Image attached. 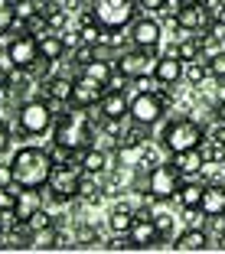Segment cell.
<instances>
[{
    "mask_svg": "<svg viewBox=\"0 0 225 254\" xmlns=\"http://www.w3.org/2000/svg\"><path fill=\"white\" fill-rule=\"evenodd\" d=\"M153 225H157L160 235L166 238V235H170V228H173V215H170V212H153Z\"/></svg>",
    "mask_w": 225,
    "mask_h": 254,
    "instance_id": "cell-38",
    "label": "cell"
},
{
    "mask_svg": "<svg viewBox=\"0 0 225 254\" xmlns=\"http://www.w3.org/2000/svg\"><path fill=\"white\" fill-rule=\"evenodd\" d=\"M91 147H98L101 153H121V137L111 134V130H105V127H95V137H91Z\"/></svg>",
    "mask_w": 225,
    "mask_h": 254,
    "instance_id": "cell-27",
    "label": "cell"
},
{
    "mask_svg": "<svg viewBox=\"0 0 225 254\" xmlns=\"http://www.w3.org/2000/svg\"><path fill=\"white\" fill-rule=\"evenodd\" d=\"M203 215H225V183H206Z\"/></svg>",
    "mask_w": 225,
    "mask_h": 254,
    "instance_id": "cell-20",
    "label": "cell"
},
{
    "mask_svg": "<svg viewBox=\"0 0 225 254\" xmlns=\"http://www.w3.org/2000/svg\"><path fill=\"white\" fill-rule=\"evenodd\" d=\"M206 137H209V140H216V143H222V147H225V118H222V124L209 127V130H206Z\"/></svg>",
    "mask_w": 225,
    "mask_h": 254,
    "instance_id": "cell-41",
    "label": "cell"
},
{
    "mask_svg": "<svg viewBox=\"0 0 225 254\" xmlns=\"http://www.w3.org/2000/svg\"><path fill=\"white\" fill-rule=\"evenodd\" d=\"M16 205V186H0V209H13Z\"/></svg>",
    "mask_w": 225,
    "mask_h": 254,
    "instance_id": "cell-39",
    "label": "cell"
},
{
    "mask_svg": "<svg viewBox=\"0 0 225 254\" xmlns=\"http://www.w3.org/2000/svg\"><path fill=\"white\" fill-rule=\"evenodd\" d=\"M91 137H95V124L85 118V108H75L72 114L59 118V124H56V143L75 150V153L91 147Z\"/></svg>",
    "mask_w": 225,
    "mask_h": 254,
    "instance_id": "cell-3",
    "label": "cell"
},
{
    "mask_svg": "<svg viewBox=\"0 0 225 254\" xmlns=\"http://www.w3.org/2000/svg\"><path fill=\"white\" fill-rule=\"evenodd\" d=\"M137 3H141V10H150V13L166 7V0H137Z\"/></svg>",
    "mask_w": 225,
    "mask_h": 254,
    "instance_id": "cell-43",
    "label": "cell"
},
{
    "mask_svg": "<svg viewBox=\"0 0 225 254\" xmlns=\"http://www.w3.org/2000/svg\"><path fill=\"white\" fill-rule=\"evenodd\" d=\"M49 225H53V215H49L46 209H36L26 222H23V228H26V232H39V228H49Z\"/></svg>",
    "mask_w": 225,
    "mask_h": 254,
    "instance_id": "cell-30",
    "label": "cell"
},
{
    "mask_svg": "<svg viewBox=\"0 0 225 254\" xmlns=\"http://www.w3.org/2000/svg\"><path fill=\"white\" fill-rule=\"evenodd\" d=\"M101 248H105V251H128V248H134V241H131V232H128V235L111 232V238L101 241Z\"/></svg>",
    "mask_w": 225,
    "mask_h": 254,
    "instance_id": "cell-32",
    "label": "cell"
},
{
    "mask_svg": "<svg viewBox=\"0 0 225 254\" xmlns=\"http://www.w3.org/2000/svg\"><path fill=\"white\" fill-rule=\"evenodd\" d=\"M141 3L137 0H91V16L101 23L105 30H124L141 16Z\"/></svg>",
    "mask_w": 225,
    "mask_h": 254,
    "instance_id": "cell-4",
    "label": "cell"
},
{
    "mask_svg": "<svg viewBox=\"0 0 225 254\" xmlns=\"http://www.w3.org/2000/svg\"><path fill=\"white\" fill-rule=\"evenodd\" d=\"M7 59L13 62L16 68H23V72H30L33 65H36L43 56H39V39L30 36V33H20V36H13L7 43Z\"/></svg>",
    "mask_w": 225,
    "mask_h": 254,
    "instance_id": "cell-9",
    "label": "cell"
},
{
    "mask_svg": "<svg viewBox=\"0 0 225 254\" xmlns=\"http://www.w3.org/2000/svg\"><path fill=\"white\" fill-rule=\"evenodd\" d=\"M13 118H16V124H20V130L26 137H39V134H46V130L53 127L56 114L49 111L46 98H33V101H23V105L16 108Z\"/></svg>",
    "mask_w": 225,
    "mask_h": 254,
    "instance_id": "cell-5",
    "label": "cell"
},
{
    "mask_svg": "<svg viewBox=\"0 0 225 254\" xmlns=\"http://www.w3.org/2000/svg\"><path fill=\"white\" fill-rule=\"evenodd\" d=\"M222 118H225V101H222Z\"/></svg>",
    "mask_w": 225,
    "mask_h": 254,
    "instance_id": "cell-46",
    "label": "cell"
},
{
    "mask_svg": "<svg viewBox=\"0 0 225 254\" xmlns=\"http://www.w3.org/2000/svg\"><path fill=\"white\" fill-rule=\"evenodd\" d=\"M0 186H16L13 163H0Z\"/></svg>",
    "mask_w": 225,
    "mask_h": 254,
    "instance_id": "cell-40",
    "label": "cell"
},
{
    "mask_svg": "<svg viewBox=\"0 0 225 254\" xmlns=\"http://www.w3.org/2000/svg\"><path fill=\"white\" fill-rule=\"evenodd\" d=\"M131 46H137V49H160V43H163V26H160V20H153V16H137L134 23H131Z\"/></svg>",
    "mask_w": 225,
    "mask_h": 254,
    "instance_id": "cell-10",
    "label": "cell"
},
{
    "mask_svg": "<svg viewBox=\"0 0 225 254\" xmlns=\"http://www.w3.org/2000/svg\"><path fill=\"white\" fill-rule=\"evenodd\" d=\"M219 7H225V0H219Z\"/></svg>",
    "mask_w": 225,
    "mask_h": 254,
    "instance_id": "cell-47",
    "label": "cell"
},
{
    "mask_svg": "<svg viewBox=\"0 0 225 254\" xmlns=\"http://www.w3.org/2000/svg\"><path fill=\"white\" fill-rule=\"evenodd\" d=\"M43 189H26V186H16V205H13V215L16 222H26L36 209H43Z\"/></svg>",
    "mask_w": 225,
    "mask_h": 254,
    "instance_id": "cell-15",
    "label": "cell"
},
{
    "mask_svg": "<svg viewBox=\"0 0 225 254\" xmlns=\"http://www.w3.org/2000/svg\"><path fill=\"white\" fill-rule=\"evenodd\" d=\"M160 228L153 225V218H134V225H131V241H134V248H141V251H147V248H157L160 245Z\"/></svg>",
    "mask_w": 225,
    "mask_h": 254,
    "instance_id": "cell-16",
    "label": "cell"
},
{
    "mask_svg": "<svg viewBox=\"0 0 225 254\" xmlns=\"http://www.w3.org/2000/svg\"><path fill=\"white\" fill-rule=\"evenodd\" d=\"M209 72H212V78H225V49H219V53H212L209 56Z\"/></svg>",
    "mask_w": 225,
    "mask_h": 254,
    "instance_id": "cell-35",
    "label": "cell"
},
{
    "mask_svg": "<svg viewBox=\"0 0 225 254\" xmlns=\"http://www.w3.org/2000/svg\"><path fill=\"white\" fill-rule=\"evenodd\" d=\"M56 235H59L56 225L39 228V232H30V248H33V251H53V248H56Z\"/></svg>",
    "mask_w": 225,
    "mask_h": 254,
    "instance_id": "cell-28",
    "label": "cell"
},
{
    "mask_svg": "<svg viewBox=\"0 0 225 254\" xmlns=\"http://www.w3.org/2000/svg\"><path fill=\"white\" fill-rule=\"evenodd\" d=\"M101 118H121L128 121L131 118V98L128 91H105V98H101Z\"/></svg>",
    "mask_w": 225,
    "mask_h": 254,
    "instance_id": "cell-17",
    "label": "cell"
},
{
    "mask_svg": "<svg viewBox=\"0 0 225 254\" xmlns=\"http://www.w3.org/2000/svg\"><path fill=\"white\" fill-rule=\"evenodd\" d=\"M105 91L108 88L101 82H95V78H88V75L78 72L75 88H72V101H69V105H72V108H85V111H88V108H98V105H101V98H105Z\"/></svg>",
    "mask_w": 225,
    "mask_h": 254,
    "instance_id": "cell-11",
    "label": "cell"
},
{
    "mask_svg": "<svg viewBox=\"0 0 225 254\" xmlns=\"http://www.w3.org/2000/svg\"><path fill=\"white\" fill-rule=\"evenodd\" d=\"M163 111H166V101L157 91H137V95L131 98V121H137V124L153 127L163 118Z\"/></svg>",
    "mask_w": 225,
    "mask_h": 254,
    "instance_id": "cell-8",
    "label": "cell"
},
{
    "mask_svg": "<svg viewBox=\"0 0 225 254\" xmlns=\"http://www.w3.org/2000/svg\"><path fill=\"white\" fill-rule=\"evenodd\" d=\"M209 56H199V59H193V62H186V75H183V78H186L189 85H196V88H199V85L206 82V78H209Z\"/></svg>",
    "mask_w": 225,
    "mask_h": 254,
    "instance_id": "cell-25",
    "label": "cell"
},
{
    "mask_svg": "<svg viewBox=\"0 0 225 254\" xmlns=\"http://www.w3.org/2000/svg\"><path fill=\"white\" fill-rule=\"evenodd\" d=\"M128 121H131V118H128ZM147 140H150V127H147V124H137V121H131V127H124V130H121V150H141Z\"/></svg>",
    "mask_w": 225,
    "mask_h": 254,
    "instance_id": "cell-22",
    "label": "cell"
},
{
    "mask_svg": "<svg viewBox=\"0 0 225 254\" xmlns=\"http://www.w3.org/2000/svg\"><path fill=\"white\" fill-rule=\"evenodd\" d=\"M75 241H78V248L101 245V238H98V232L91 228V225H78V228H75Z\"/></svg>",
    "mask_w": 225,
    "mask_h": 254,
    "instance_id": "cell-31",
    "label": "cell"
},
{
    "mask_svg": "<svg viewBox=\"0 0 225 254\" xmlns=\"http://www.w3.org/2000/svg\"><path fill=\"white\" fill-rule=\"evenodd\" d=\"M39 39V56L43 59H49V62H59L62 56L69 53V46H66V39H62V33H43V36H36Z\"/></svg>",
    "mask_w": 225,
    "mask_h": 254,
    "instance_id": "cell-21",
    "label": "cell"
},
{
    "mask_svg": "<svg viewBox=\"0 0 225 254\" xmlns=\"http://www.w3.org/2000/svg\"><path fill=\"white\" fill-rule=\"evenodd\" d=\"M134 209L131 205H114L111 209V215H108V228L111 232H118V235H128L131 232V225H134Z\"/></svg>",
    "mask_w": 225,
    "mask_h": 254,
    "instance_id": "cell-23",
    "label": "cell"
},
{
    "mask_svg": "<svg viewBox=\"0 0 225 254\" xmlns=\"http://www.w3.org/2000/svg\"><path fill=\"white\" fill-rule=\"evenodd\" d=\"M78 166L88 170V173H105L108 170V153H101L98 147H85L78 153Z\"/></svg>",
    "mask_w": 225,
    "mask_h": 254,
    "instance_id": "cell-24",
    "label": "cell"
},
{
    "mask_svg": "<svg viewBox=\"0 0 225 254\" xmlns=\"http://www.w3.org/2000/svg\"><path fill=\"white\" fill-rule=\"evenodd\" d=\"M212 245V235L206 228H186L180 238L173 241V251H206Z\"/></svg>",
    "mask_w": 225,
    "mask_h": 254,
    "instance_id": "cell-19",
    "label": "cell"
},
{
    "mask_svg": "<svg viewBox=\"0 0 225 254\" xmlns=\"http://www.w3.org/2000/svg\"><path fill=\"white\" fill-rule=\"evenodd\" d=\"M170 163H173V170L180 173L183 180H196L199 173H206V153H203V147H193V150H180V153H170Z\"/></svg>",
    "mask_w": 225,
    "mask_h": 254,
    "instance_id": "cell-12",
    "label": "cell"
},
{
    "mask_svg": "<svg viewBox=\"0 0 225 254\" xmlns=\"http://www.w3.org/2000/svg\"><path fill=\"white\" fill-rule=\"evenodd\" d=\"M183 75H186V62L180 59L176 53H163L157 59V68H153V78L160 85H180Z\"/></svg>",
    "mask_w": 225,
    "mask_h": 254,
    "instance_id": "cell-14",
    "label": "cell"
},
{
    "mask_svg": "<svg viewBox=\"0 0 225 254\" xmlns=\"http://www.w3.org/2000/svg\"><path fill=\"white\" fill-rule=\"evenodd\" d=\"M180 186H183V176L173 170V163H157L153 170H150V176H147V192L153 195L157 202L176 199Z\"/></svg>",
    "mask_w": 225,
    "mask_h": 254,
    "instance_id": "cell-7",
    "label": "cell"
},
{
    "mask_svg": "<svg viewBox=\"0 0 225 254\" xmlns=\"http://www.w3.org/2000/svg\"><path fill=\"white\" fill-rule=\"evenodd\" d=\"M82 75H88V78H95V82H101V85H108V78H111V72H114V62H108V59H91L88 65H82L78 68Z\"/></svg>",
    "mask_w": 225,
    "mask_h": 254,
    "instance_id": "cell-26",
    "label": "cell"
},
{
    "mask_svg": "<svg viewBox=\"0 0 225 254\" xmlns=\"http://www.w3.org/2000/svg\"><path fill=\"white\" fill-rule=\"evenodd\" d=\"M131 85H134L137 91H157L160 88V82L153 75H137V78H131Z\"/></svg>",
    "mask_w": 225,
    "mask_h": 254,
    "instance_id": "cell-37",
    "label": "cell"
},
{
    "mask_svg": "<svg viewBox=\"0 0 225 254\" xmlns=\"http://www.w3.org/2000/svg\"><path fill=\"white\" fill-rule=\"evenodd\" d=\"M128 85H131V78H128V75H124V72H121V68H114L105 88H108V91H128Z\"/></svg>",
    "mask_w": 225,
    "mask_h": 254,
    "instance_id": "cell-36",
    "label": "cell"
},
{
    "mask_svg": "<svg viewBox=\"0 0 225 254\" xmlns=\"http://www.w3.org/2000/svg\"><path fill=\"white\" fill-rule=\"evenodd\" d=\"M206 140V127L193 118H173L166 121L163 134H160V143H163L166 153H180V150H193L203 147Z\"/></svg>",
    "mask_w": 225,
    "mask_h": 254,
    "instance_id": "cell-2",
    "label": "cell"
},
{
    "mask_svg": "<svg viewBox=\"0 0 225 254\" xmlns=\"http://www.w3.org/2000/svg\"><path fill=\"white\" fill-rule=\"evenodd\" d=\"M46 20H49V30H53V33H62V26L69 23V10L66 7H56L53 13H46Z\"/></svg>",
    "mask_w": 225,
    "mask_h": 254,
    "instance_id": "cell-34",
    "label": "cell"
},
{
    "mask_svg": "<svg viewBox=\"0 0 225 254\" xmlns=\"http://www.w3.org/2000/svg\"><path fill=\"white\" fill-rule=\"evenodd\" d=\"M10 163H13V173H16V186H26V189H43L56 170L49 150H39V147H20L10 157Z\"/></svg>",
    "mask_w": 225,
    "mask_h": 254,
    "instance_id": "cell-1",
    "label": "cell"
},
{
    "mask_svg": "<svg viewBox=\"0 0 225 254\" xmlns=\"http://www.w3.org/2000/svg\"><path fill=\"white\" fill-rule=\"evenodd\" d=\"M78 173H82V166H56L53 176H49V183L43 186L46 199L56 202V205L78 199Z\"/></svg>",
    "mask_w": 225,
    "mask_h": 254,
    "instance_id": "cell-6",
    "label": "cell"
},
{
    "mask_svg": "<svg viewBox=\"0 0 225 254\" xmlns=\"http://www.w3.org/2000/svg\"><path fill=\"white\" fill-rule=\"evenodd\" d=\"M91 59H95V46H91V43H78V46L72 49V62H75L78 68H82V65H88Z\"/></svg>",
    "mask_w": 225,
    "mask_h": 254,
    "instance_id": "cell-33",
    "label": "cell"
},
{
    "mask_svg": "<svg viewBox=\"0 0 225 254\" xmlns=\"http://www.w3.org/2000/svg\"><path fill=\"white\" fill-rule=\"evenodd\" d=\"M203 192H206V183L183 180L180 192H176V202H180L186 212H203Z\"/></svg>",
    "mask_w": 225,
    "mask_h": 254,
    "instance_id": "cell-18",
    "label": "cell"
},
{
    "mask_svg": "<svg viewBox=\"0 0 225 254\" xmlns=\"http://www.w3.org/2000/svg\"><path fill=\"white\" fill-rule=\"evenodd\" d=\"M183 7H196V3H203V0H180Z\"/></svg>",
    "mask_w": 225,
    "mask_h": 254,
    "instance_id": "cell-45",
    "label": "cell"
},
{
    "mask_svg": "<svg viewBox=\"0 0 225 254\" xmlns=\"http://www.w3.org/2000/svg\"><path fill=\"white\" fill-rule=\"evenodd\" d=\"M212 20H216V10H209L206 3H196V7H180V13H176V26H180V30H186V33L206 30Z\"/></svg>",
    "mask_w": 225,
    "mask_h": 254,
    "instance_id": "cell-13",
    "label": "cell"
},
{
    "mask_svg": "<svg viewBox=\"0 0 225 254\" xmlns=\"http://www.w3.org/2000/svg\"><path fill=\"white\" fill-rule=\"evenodd\" d=\"M10 30H16V10H13V0H0V36H7Z\"/></svg>",
    "mask_w": 225,
    "mask_h": 254,
    "instance_id": "cell-29",
    "label": "cell"
},
{
    "mask_svg": "<svg viewBox=\"0 0 225 254\" xmlns=\"http://www.w3.org/2000/svg\"><path fill=\"white\" fill-rule=\"evenodd\" d=\"M10 150V127L0 124V153H7Z\"/></svg>",
    "mask_w": 225,
    "mask_h": 254,
    "instance_id": "cell-42",
    "label": "cell"
},
{
    "mask_svg": "<svg viewBox=\"0 0 225 254\" xmlns=\"http://www.w3.org/2000/svg\"><path fill=\"white\" fill-rule=\"evenodd\" d=\"M216 20H219V23L225 26V7H219V10H216Z\"/></svg>",
    "mask_w": 225,
    "mask_h": 254,
    "instance_id": "cell-44",
    "label": "cell"
}]
</instances>
